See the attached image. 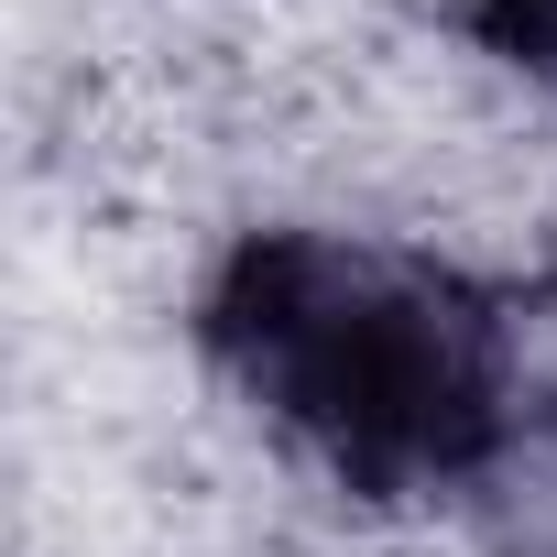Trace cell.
<instances>
[{"label": "cell", "instance_id": "cell-1", "mask_svg": "<svg viewBox=\"0 0 557 557\" xmlns=\"http://www.w3.org/2000/svg\"><path fill=\"white\" fill-rule=\"evenodd\" d=\"M219 372L339 492L416 503L492 470L513 426V329L470 273L339 230H251L197 307Z\"/></svg>", "mask_w": 557, "mask_h": 557}, {"label": "cell", "instance_id": "cell-2", "mask_svg": "<svg viewBox=\"0 0 557 557\" xmlns=\"http://www.w3.org/2000/svg\"><path fill=\"white\" fill-rule=\"evenodd\" d=\"M448 12H459L492 55H513V66H546V77H557V0H448Z\"/></svg>", "mask_w": 557, "mask_h": 557}]
</instances>
